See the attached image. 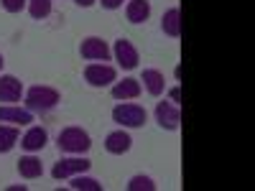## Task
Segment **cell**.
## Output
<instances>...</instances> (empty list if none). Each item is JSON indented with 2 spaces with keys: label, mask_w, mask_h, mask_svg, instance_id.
I'll return each mask as SVG.
<instances>
[{
  "label": "cell",
  "mask_w": 255,
  "mask_h": 191,
  "mask_svg": "<svg viewBox=\"0 0 255 191\" xmlns=\"http://www.w3.org/2000/svg\"><path fill=\"white\" fill-rule=\"evenodd\" d=\"M151 15V0H128L125 3V18L130 23H145Z\"/></svg>",
  "instance_id": "cell-12"
},
{
  "label": "cell",
  "mask_w": 255,
  "mask_h": 191,
  "mask_svg": "<svg viewBox=\"0 0 255 191\" xmlns=\"http://www.w3.org/2000/svg\"><path fill=\"white\" fill-rule=\"evenodd\" d=\"M74 3L79 5V8H90V5H95L97 0H74Z\"/></svg>",
  "instance_id": "cell-25"
},
{
  "label": "cell",
  "mask_w": 255,
  "mask_h": 191,
  "mask_svg": "<svg viewBox=\"0 0 255 191\" xmlns=\"http://www.w3.org/2000/svg\"><path fill=\"white\" fill-rule=\"evenodd\" d=\"M20 140L18 125H0V153H10Z\"/></svg>",
  "instance_id": "cell-18"
},
{
  "label": "cell",
  "mask_w": 255,
  "mask_h": 191,
  "mask_svg": "<svg viewBox=\"0 0 255 191\" xmlns=\"http://www.w3.org/2000/svg\"><path fill=\"white\" fill-rule=\"evenodd\" d=\"M100 3H102L105 10H118V8H123V3H128V0H100Z\"/></svg>",
  "instance_id": "cell-23"
},
{
  "label": "cell",
  "mask_w": 255,
  "mask_h": 191,
  "mask_svg": "<svg viewBox=\"0 0 255 191\" xmlns=\"http://www.w3.org/2000/svg\"><path fill=\"white\" fill-rule=\"evenodd\" d=\"M18 174H20V179H28V181L41 179L44 176V163H41V158H36V156H23L18 161Z\"/></svg>",
  "instance_id": "cell-15"
},
{
  "label": "cell",
  "mask_w": 255,
  "mask_h": 191,
  "mask_svg": "<svg viewBox=\"0 0 255 191\" xmlns=\"http://www.w3.org/2000/svg\"><path fill=\"white\" fill-rule=\"evenodd\" d=\"M92 168V161L90 158H84V156H72V158H61L54 163L51 168V176L56 181H64V179H72L77 174H87Z\"/></svg>",
  "instance_id": "cell-4"
},
{
  "label": "cell",
  "mask_w": 255,
  "mask_h": 191,
  "mask_svg": "<svg viewBox=\"0 0 255 191\" xmlns=\"http://www.w3.org/2000/svg\"><path fill=\"white\" fill-rule=\"evenodd\" d=\"M130 145H133V138H130V133H125L123 127H120V130H113L108 138H105V151L113 153V156L128 153V151H130Z\"/></svg>",
  "instance_id": "cell-10"
},
{
  "label": "cell",
  "mask_w": 255,
  "mask_h": 191,
  "mask_svg": "<svg viewBox=\"0 0 255 191\" xmlns=\"http://www.w3.org/2000/svg\"><path fill=\"white\" fill-rule=\"evenodd\" d=\"M168 97H171L174 104H179V102H181V90H179V87H171V90H168Z\"/></svg>",
  "instance_id": "cell-24"
},
{
  "label": "cell",
  "mask_w": 255,
  "mask_h": 191,
  "mask_svg": "<svg viewBox=\"0 0 255 191\" xmlns=\"http://www.w3.org/2000/svg\"><path fill=\"white\" fill-rule=\"evenodd\" d=\"M128 191H156V181L151 176L138 174V176H133L130 181H128Z\"/></svg>",
  "instance_id": "cell-21"
},
{
  "label": "cell",
  "mask_w": 255,
  "mask_h": 191,
  "mask_svg": "<svg viewBox=\"0 0 255 191\" xmlns=\"http://www.w3.org/2000/svg\"><path fill=\"white\" fill-rule=\"evenodd\" d=\"M28 13L33 20H44L51 15V0H28Z\"/></svg>",
  "instance_id": "cell-20"
},
{
  "label": "cell",
  "mask_w": 255,
  "mask_h": 191,
  "mask_svg": "<svg viewBox=\"0 0 255 191\" xmlns=\"http://www.w3.org/2000/svg\"><path fill=\"white\" fill-rule=\"evenodd\" d=\"M28 186L26 184H15V186H10V191H26Z\"/></svg>",
  "instance_id": "cell-26"
},
{
  "label": "cell",
  "mask_w": 255,
  "mask_h": 191,
  "mask_svg": "<svg viewBox=\"0 0 255 191\" xmlns=\"http://www.w3.org/2000/svg\"><path fill=\"white\" fill-rule=\"evenodd\" d=\"M161 31L171 38H179L181 36V10L179 8H168L161 18Z\"/></svg>",
  "instance_id": "cell-16"
},
{
  "label": "cell",
  "mask_w": 255,
  "mask_h": 191,
  "mask_svg": "<svg viewBox=\"0 0 255 191\" xmlns=\"http://www.w3.org/2000/svg\"><path fill=\"white\" fill-rule=\"evenodd\" d=\"M59 151L61 153H69V156H82V153H87L90 148H92V138L87 130H82V127L72 125V127H64V130L59 133Z\"/></svg>",
  "instance_id": "cell-2"
},
{
  "label": "cell",
  "mask_w": 255,
  "mask_h": 191,
  "mask_svg": "<svg viewBox=\"0 0 255 191\" xmlns=\"http://www.w3.org/2000/svg\"><path fill=\"white\" fill-rule=\"evenodd\" d=\"M69 186H72L74 191H102V184H100L97 179L84 176V174L72 176V179H69Z\"/></svg>",
  "instance_id": "cell-19"
},
{
  "label": "cell",
  "mask_w": 255,
  "mask_h": 191,
  "mask_svg": "<svg viewBox=\"0 0 255 191\" xmlns=\"http://www.w3.org/2000/svg\"><path fill=\"white\" fill-rule=\"evenodd\" d=\"M23 95H26V90H23V82H20L18 77H13V74L0 77V102L15 104V102H20Z\"/></svg>",
  "instance_id": "cell-9"
},
{
  "label": "cell",
  "mask_w": 255,
  "mask_h": 191,
  "mask_svg": "<svg viewBox=\"0 0 255 191\" xmlns=\"http://www.w3.org/2000/svg\"><path fill=\"white\" fill-rule=\"evenodd\" d=\"M153 115H156V122L163 127V130H179V125H181L179 104H174V102H158Z\"/></svg>",
  "instance_id": "cell-7"
},
{
  "label": "cell",
  "mask_w": 255,
  "mask_h": 191,
  "mask_svg": "<svg viewBox=\"0 0 255 191\" xmlns=\"http://www.w3.org/2000/svg\"><path fill=\"white\" fill-rule=\"evenodd\" d=\"M79 51H82V56L87 61H110V56H113V49L105 44L100 36H87L82 41Z\"/></svg>",
  "instance_id": "cell-6"
},
{
  "label": "cell",
  "mask_w": 255,
  "mask_h": 191,
  "mask_svg": "<svg viewBox=\"0 0 255 191\" xmlns=\"http://www.w3.org/2000/svg\"><path fill=\"white\" fill-rule=\"evenodd\" d=\"M138 95H140V79L128 77V79L113 84V97L120 99V102H125V99H135Z\"/></svg>",
  "instance_id": "cell-14"
},
{
  "label": "cell",
  "mask_w": 255,
  "mask_h": 191,
  "mask_svg": "<svg viewBox=\"0 0 255 191\" xmlns=\"http://www.w3.org/2000/svg\"><path fill=\"white\" fill-rule=\"evenodd\" d=\"M0 5H3L5 13H20L28 5V0H0Z\"/></svg>",
  "instance_id": "cell-22"
},
{
  "label": "cell",
  "mask_w": 255,
  "mask_h": 191,
  "mask_svg": "<svg viewBox=\"0 0 255 191\" xmlns=\"http://www.w3.org/2000/svg\"><path fill=\"white\" fill-rule=\"evenodd\" d=\"M140 82L145 84L148 95H153V97H161V95L166 92V79H163V74H161L158 69H145Z\"/></svg>",
  "instance_id": "cell-17"
},
{
  "label": "cell",
  "mask_w": 255,
  "mask_h": 191,
  "mask_svg": "<svg viewBox=\"0 0 255 191\" xmlns=\"http://www.w3.org/2000/svg\"><path fill=\"white\" fill-rule=\"evenodd\" d=\"M113 56H115V61L120 64L123 69H135L138 67V61H140V56H138V49L130 44L128 38H118L115 41V46H113Z\"/></svg>",
  "instance_id": "cell-8"
},
{
  "label": "cell",
  "mask_w": 255,
  "mask_h": 191,
  "mask_svg": "<svg viewBox=\"0 0 255 191\" xmlns=\"http://www.w3.org/2000/svg\"><path fill=\"white\" fill-rule=\"evenodd\" d=\"M3 64H5V59H3V54H0V72H3Z\"/></svg>",
  "instance_id": "cell-27"
},
{
  "label": "cell",
  "mask_w": 255,
  "mask_h": 191,
  "mask_svg": "<svg viewBox=\"0 0 255 191\" xmlns=\"http://www.w3.org/2000/svg\"><path fill=\"white\" fill-rule=\"evenodd\" d=\"M113 120L120 125V127H143L145 120H148V112L140 104H133V102H120L113 107Z\"/></svg>",
  "instance_id": "cell-3"
},
{
  "label": "cell",
  "mask_w": 255,
  "mask_h": 191,
  "mask_svg": "<svg viewBox=\"0 0 255 191\" xmlns=\"http://www.w3.org/2000/svg\"><path fill=\"white\" fill-rule=\"evenodd\" d=\"M49 143V133L44 130L41 125H33V127H28L26 130V135L20 138V148L23 151H28V153H36V151H41Z\"/></svg>",
  "instance_id": "cell-11"
},
{
  "label": "cell",
  "mask_w": 255,
  "mask_h": 191,
  "mask_svg": "<svg viewBox=\"0 0 255 191\" xmlns=\"http://www.w3.org/2000/svg\"><path fill=\"white\" fill-rule=\"evenodd\" d=\"M84 79H87L90 87H110L113 82H118V72L115 67L105 61H95V64H87L84 67Z\"/></svg>",
  "instance_id": "cell-5"
},
{
  "label": "cell",
  "mask_w": 255,
  "mask_h": 191,
  "mask_svg": "<svg viewBox=\"0 0 255 191\" xmlns=\"http://www.w3.org/2000/svg\"><path fill=\"white\" fill-rule=\"evenodd\" d=\"M61 95L54 87H46V84H36V87L26 90V110L36 112V115H49L59 107Z\"/></svg>",
  "instance_id": "cell-1"
},
{
  "label": "cell",
  "mask_w": 255,
  "mask_h": 191,
  "mask_svg": "<svg viewBox=\"0 0 255 191\" xmlns=\"http://www.w3.org/2000/svg\"><path fill=\"white\" fill-rule=\"evenodd\" d=\"M0 122H13V125H28L33 122V112L15 107V104H3L0 107Z\"/></svg>",
  "instance_id": "cell-13"
}]
</instances>
